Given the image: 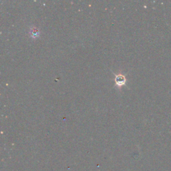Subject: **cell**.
Returning <instances> with one entry per match:
<instances>
[{
    "mask_svg": "<svg viewBox=\"0 0 171 171\" xmlns=\"http://www.w3.org/2000/svg\"><path fill=\"white\" fill-rule=\"evenodd\" d=\"M30 37L33 39H36L40 36V32L38 30V28L34 27V26H32V27L30 28Z\"/></svg>",
    "mask_w": 171,
    "mask_h": 171,
    "instance_id": "2",
    "label": "cell"
},
{
    "mask_svg": "<svg viewBox=\"0 0 171 171\" xmlns=\"http://www.w3.org/2000/svg\"><path fill=\"white\" fill-rule=\"evenodd\" d=\"M115 84L118 87V88H121L123 86H125L127 82V78L126 76L122 73H119L118 74H115Z\"/></svg>",
    "mask_w": 171,
    "mask_h": 171,
    "instance_id": "1",
    "label": "cell"
}]
</instances>
